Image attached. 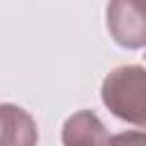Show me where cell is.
<instances>
[{
  "label": "cell",
  "mask_w": 146,
  "mask_h": 146,
  "mask_svg": "<svg viewBox=\"0 0 146 146\" xmlns=\"http://www.w3.org/2000/svg\"><path fill=\"white\" fill-rule=\"evenodd\" d=\"M144 57H146V55H144Z\"/></svg>",
  "instance_id": "6"
},
{
  "label": "cell",
  "mask_w": 146,
  "mask_h": 146,
  "mask_svg": "<svg viewBox=\"0 0 146 146\" xmlns=\"http://www.w3.org/2000/svg\"><path fill=\"white\" fill-rule=\"evenodd\" d=\"M107 146H146V130H128L110 137Z\"/></svg>",
  "instance_id": "5"
},
{
  "label": "cell",
  "mask_w": 146,
  "mask_h": 146,
  "mask_svg": "<svg viewBox=\"0 0 146 146\" xmlns=\"http://www.w3.org/2000/svg\"><path fill=\"white\" fill-rule=\"evenodd\" d=\"M0 119H2L0 146H36L39 141L36 123L23 107L5 103L0 107Z\"/></svg>",
  "instance_id": "4"
},
{
  "label": "cell",
  "mask_w": 146,
  "mask_h": 146,
  "mask_svg": "<svg viewBox=\"0 0 146 146\" xmlns=\"http://www.w3.org/2000/svg\"><path fill=\"white\" fill-rule=\"evenodd\" d=\"M100 100L116 119L146 128V68L125 64L110 71L100 84Z\"/></svg>",
  "instance_id": "1"
},
{
  "label": "cell",
  "mask_w": 146,
  "mask_h": 146,
  "mask_svg": "<svg viewBox=\"0 0 146 146\" xmlns=\"http://www.w3.org/2000/svg\"><path fill=\"white\" fill-rule=\"evenodd\" d=\"M110 135L103 121L91 110H80L71 114L62 125L64 146H107Z\"/></svg>",
  "instance_id": "3"
},
{
  "label": "cell",
  "mask_w": 146,
  "mask_h": 146,
  "mask_svg": "<svg viewBox=\"0 0 146 146\" xmlns=\"http://www.w3.org/2000/svg\"><path fill=\"white\" fill-rule=\"evenodd\" d=\"M107 32L125 50L146 46V0H110L105 9Z\"/></svg>",
  "instance_id": "2"
}]
</instances>
